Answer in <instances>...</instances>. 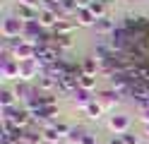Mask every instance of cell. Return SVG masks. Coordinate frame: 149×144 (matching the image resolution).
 <instances>
[{
  "mask_svg": "<svg viewBox=\"0 0 149 144\" xmlns=\"http://www.w3.org/2000/svg\"><path fill=\"white\" fill-rule=\"evenodd\" d=\"M0 34H3V38H19L24 34V19H19L17 15L5 17L3 26H0Z\"/></svg>",
  "mask_w": 149,
  "mask_h": 144,
  "instance_id": "1",
  "label": "cell"
},
{
  "mask_svg": "<svg viewBox=\"0 0 149 144\" xmlns=\"http://www.w3.org/2000/svg\"><path fill=\"white\" fill-rule=\"evenodd\" d=\"M43 74V67L36 63V60H22L19 63V82H36L39 77Z\"/></svg>",
  "mask_w": 149,
  "mask_h": 144,
  "instance_id": "2",
  "label": "cell"
},
{
  "mask_svg": "<svg viewBox=\"0 0 149 144\" xmlns=\"http://www.w3.org/2000/svg\"><path fill=\"white\" fill-rule=\"evenodd\" d=\"M96 101L104 106V111H113L116 106L123 101V94L116 91L113 86H108V89H104V91H99V94H96Z\"/></svg>",
  "mask_w": 149,
  "mask_h": 144,
  "instance_id": "3",
  "label": "cell"
},
{
  "mask_svg": "<svg viewBox=\"0 0 149 144\" xmlns=\"http://www.w3.org/2000/svg\"><path fill=\"white\" fill-rule=\"evenodd\" d=\"M108 130L113 132V134H123L130 130V125H132V120H130V115L127 113H113V115H108Z\"/></svg>",
  "mask_w": 149,
  "mask_h": 144,
  "instance_id": "4",
  "label": "cell"
},
{
  "mask_svg": "<svg viewBox=\"0 0 149 144\" xmlns=\"http://www.w3.org/2000/svg\"><path fill=\"white\" fill-rule=\"evenodd\" d=\"M70 99H72V106H74V108L84 111L87 106H89L91 101H94V91H87V89H82V86H79V89L74 91V94L70 96Z\"/></svg>",
  "mask_w": 149,
  "mask_h": 144,
  "instance_id": "5",
  "label": "cell"
},
{
  "mask_svg": "<svg viewBox=\"0 0 149 144\" xmlns=\"http://www.w3.org/2000/svg\"><path fill=\"white\" fill-rule=\"evenodd\" d=\"M34 84H36V89H39L41 94H53V91H58V82H55L51 74H46V72H43Z\"/></svg>",
  "mask_w": 149,
  "mask_h": 144,
  "instance_id": "6",
  "label": "cell"
},
{
  "mask_svg": "<svg viewBox=\"0 0 149 144\" xmlns=\"http://www.w3.org/2000/svg\"><path fill=\"white\" fill-rule=\"evenodd\" d=\"M41 10L39 7H29V5H19L17 3V17L24 19V22H39Z\"/></svg>",
  "mask_w": 149,
  "mask_h": 144,
  "instance_id": "7",
  "label": "cell"
},
{
  "mask_svg": "<svg viewBox=\"0 0 149 144\" xmlns=\"http://www.w3.org/2000/svg\"><path fill=\"white\" fill-rule=\"evenodd\" d=\"M77 19H60L58 24H55V29H53V34L55 36H70L72 31H77Z\"/></svg>",
  "mask_w": 149,
  "mask_h": 144,
  "instance_id": "8",
  "label": "cell"
},
{
  "mask_svg": "<svg viewBox=\"0 0 149 144\" xmlns=\"http://www.w3.org/2000/svg\"><path fill=\"white\" fill-rule=\"evenodd\" d=\"M94 29H96V34L99 36H111L116 31V22L111 19L108 15L106 17H101V19H96V24H94Z\"/></svg>",
  "mask_w": 149,
  "mask_h": 144,
  "instance_id": "9",
  "label": "cell"
},
{
  "mask_svg": "<svg viewBox=\"0 0 149 144\" xmlns=\"http://www.w3.org/2000/svg\"><path fill=\"white\" fill-rule=\"evenodd\" d=\"M60 22V15L58 12H53V10H41V15H39V24L43 29H55V24Z\"/></svg>",
  "mask_w": 149,
  "mask_h": 144,
  "instance_id": "10",
  "label": "cell"
},
{
  "mask_svg": "<svg viewBox=\"0 0 149 144\" xmlns=\"http://www.w3.org/2000/svg\"><path fill=\"white\" fill-rule=\"evenodd\" d=\"M79 67H82V72H84V74H94V77H99V72H101V63L96 60L94 55L84 58V60L79 63Z\"/></svg>",
  "mask_w": 149,
  "mask_h": 144,
  "instance_id": "11",
  "label": "cell"
},
{
  "mask_svg": "<svg viewBox=\"0 0 149 144\" xmlns=\"http://www.w3.org/2000/svg\"><path fill=\"white\" fill-rule=\"evenodd\" d=\"M41 134H43V142H48V144H60L65 142V137L55 130V125H48V127H41Z\"/></svg>",
  "mask_w": 149,
  "mask_h": 144,
  "instance_id": "12",
  "label": "cell"
},
{
  "mask_svg": "<svg viewBox=\"0 0 149 144\" xmlns=\"http://www.w3.org/2000/svg\"><path fill=\"white\" fill-rule=\"evenodd\" d=\"M84 115H87V118L89 120H94V122H99L101 118H104V106H101L96 99L94 101H91L89 106H87V108H84Z\"/></svg>",
  "mask_w": 149,
  "mask_h": 144,
  "instance_id": "13",
  "label": "cell"
},
{
  "mask_svg": "<svg viewBox=\"0 0 149 144\" xmlns=\"http://www.w3.org/2000/svg\"><path fill=\"white\" fill-rule=\"evenodd\" d=\"M17 94L15 89H0V108H12V106H17Z\"/></svg>",
  "mask_w": 149,
  "mask_h": 144,
  "instance_id": "14",
  "label": "cell"
},
{
  "mask_svg": "<svg viewBox=\"0 0 149 144\" xmlns=\"http://www.w3.org/2000/svg\"><path fill=\"white\" fill-rule=\"evenodd\" d=\"M77 24H79V26H94V24H96L94 12H91L89 7H82L79 12H77Z\"/></svg>",
  "mask_w": 149,
  "mask_h": 144,
  "instance_id": "15",
  "label": "cell"
},
{
  "mask_svg": "<svg viewBox=\"0 0 149 144\" xmlns=\"http://www.w3.org/2000/svg\"><path fill=\"white\" fill-rule=\"evenodd\" d=\"M96 82H99V77H94V74H84V72L79 74V86L87 91H96Z\"/></svg>",
  "mask_w": 149,
  "mask_h": 144,
  "instance_id": "16",
  "label": "cell"
},
{
  "mask_svg": "<svg viewBox=\"0 0 149 144\" xmlns=\"http://www.w3.org/2000/svg\"><path fill=\"white\" fill-rule=\"evenodd\" d=\"M106 7H108L106 0H91V5H89V10L94 12L96 19H101V17H106V15H108V12H106Z\"/></svg>",
  "mask_w": 149,
  "mask_h": 144,
  "instance_id": "17",
  "label": "cell"
},
{
  "mask_svg": "<svg viewBox=\"0 0 149 144\" xmlns=\"http://www.w3.org/2000/svg\"><path fill=\"white\" fill-rule=\"evenodd\" d=\"M24 142H26V144H41V142H43L41 130L36 132V130H31V127H26V132H24Z\"/></svg>",
  "mask_w": 149,
  "mask_h": 144,
  "instance_id": "18",
  "label": "cell"
},
{
  "mask_svg": "<svg viewBox=\"0 0 149 144\" xmlns=\"http://www.w3.org/2000/svg\"><path fill=\"white\" fill-rule=\"evenodd\" d=\"M84 127H74V125H72V130H70V134H68V139H65V142H68V144H79V139L82 137H84Z\"/></svg>",
  "mask_w": 149,
  "mask_h": 144,
  "instance_id": "19",
  "label": "cell"
},
{
  "mask_svg": "<svg viewBox=\"0 0 149 144\" xmlns=\"http://www.w3.org/2000/svg\"><path fill=\"white\" fill-rule=\"evenodd\" d=\"M53 43L58 46L60 51H70V48H72V38L70 36H55L53 34Z\"/></svg>",
  "mask_w": 149,
  "mask_h": 144,
  "instance_id": "20",
  "label": "cell"
},
{
  "mask_svg": "<svg viewBox=\"0 0 149 144\" xmlns=\"http://www.w3.org/2000/svg\"><path fill=\"white\" fill-rule=\"evenodd\" d=\"M120 139H123V144H139L142 139H139V134H135L132 130H127V132H123V134H118Z\"/></svg>",
  "mask_w": 149,
  "mask_h": 144,
  "instance_id": "21",
  "label": "cell"
},
{
  "mask_svg": "<svg viewBox=\"0 0 149 144\" xmlns=\"http://www.w3.org/2000/svg\"><path fill=\"white\" fill-rule=\"evenodd\" d=\"M55 130H58V132L63 134V137L68 139V134H70V130H72V125H70V122H63V120H58V122H55Z\"/></svg>",
  "mask_w": 149,
  "mask_h": 144,
  "instance_id": "22",
  "label": "cell"
},
{
  "mask_svg": "<svg viewBox=\"0 0 149 144\" xmlns=\"http://www.w3.org/2000/svg\"><path fill=\"white\" fill-rule=\"evenodd\" d=\"M79 144H99V139H96V134H94V132H89V130H87V132H84V137L79 139Z\"/></svg>",
  "mask_w": 149,
  "mask_h": 144,
  "instance_id": "23",
  "label": "cell"
},
{
  "mask_svg": "<svg viewBox=\"0 0 149 144\" xmlns=\"http://www.w3.org/2000/svg\"><path fill=\"white\" fill-rule=\"evenodd\" d=\"M19 5H29V7H39V5H43V0H17Z\"/></svg>",
  "mask_w": 149,
  "mask_h": 144,
  "instance_id": "24",
  "label": "cell"
},
{
  "mask_svg": "<svg viewBox=\"0 0 149 144\" xmlns=\"http://www.w3.org/2000/svg\"><path fill=\"white\" fill-rule=\"evenodd\" d=\"M139 120H142V122H149V108L139 111Z\"/></svg>",
  "mask_w": 149,
  "mask_h": 144,
  "instance_id": "25",
  "label": "cell"
},
{
  "mask_svg": "<svg viewBox=\"0 0 149 144\" xmlns=\"http://www.w3.org/2000/svg\"><path fill=\"white\" fill-rule=\"evenodd\" d=\"M108 144H123V139H120V137H113V139H111Z\"/></svg>",
  "mask_w": 149,
  "mask_h": 144,
  "instance_id": "26",
  "label": "cell"
},
{
  "mask_svg": "<svg viewBox=\"0 0 149 144\" xmlns=\"http://www.w3.org/2000/svg\"><path fill=\"white\" fill-rule=\"evenodd\" d=\"M144 134L149 137V122H144Z\"/></svg>",
  "mask_w": 149,
  "mask_h": 144,
  "instance_id": "27",
  "label": "cell"
},
{
  "mask_svg": "<svg viewBox=\"0 0 149 144\" xmlns=\"http://www.w3.org/2000/svg\"><path fill=\"white\" fill-rule=\"evenodd\" d=\"M19 144H26V142H24V139H22V142H19Z\"/></svg>",
  "mask_w": 149,
  "mask_h": 144,
  "instance_id": "28",
  "label": "cell"
}]
</instances>
